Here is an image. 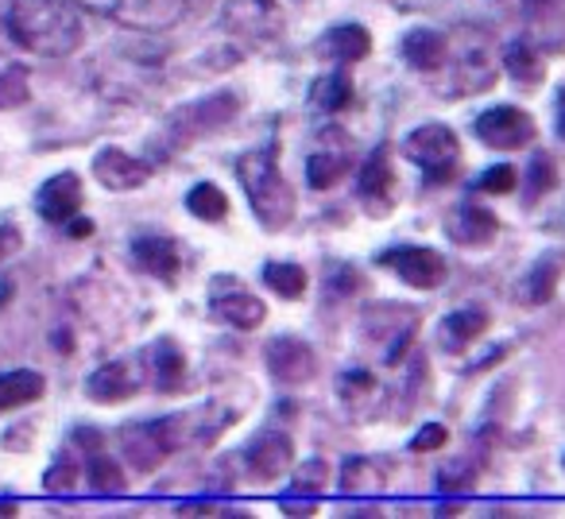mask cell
Here are the masks:
<instances>
[{"label": "cell", "mask_w": 565, "mask_h": 519, "mask_svg": "<svg viewBox=\"0 0 565 519\" xmlns=\"http://www.w3.org/2000/svg\"><path fill=\"white\" fill-rule=\"evenodd\" d=\"M9 40L40 59H63L82 47V17L66 0H12Z\"/></svg>", "instance_id": "6da1fadb"}, {"label": "cell", "mask_w": 565, "mask_h": 519, "mask_svg": "<svg viewBox=\"0 0 565 519\" xmlns=\"http://www.w3.org/2000/svg\"><path fill=\"white\" fill-rule=\"evenodd\" d=\"M236 174H241V187L252 202V213L259 218V225L282 229L291 225L295 218V190L287 187L279 163H275L271 148L248 151V156L236 159Z\"/></svg>", "instance_id": "7a4b0ae2"}, {"label": "cell", "mask_w": 565, "mask_h": 519, "mask_svg": "<svg viewBox=\"0 0 565 519\" xmlns=\"http://www.w3.org/2000/svg\"><path fill=\"white\" fill-rule=\"evenodd\" d=\"M179 446H182V415L148 419V423H132L120 431V454L140 473L159 469Z\"/></svg>", "instance_id": "3957f363"}, {"label": "cell", "mask_w": 565, "mask_h": 519, "mask_svg": "<svg viewBox=\"0 0 565 519\" xmlns=\"http://www.w3.org/2000/svg\"><path fill=\"white\" fill-rule=\"evenodd\" d=\"M441 71L449 74V86H441L446 97H469V94H480V89H492L495 82V59L488 51V43L472 40V43H461V40H449V59Z\"/></svg>", "instance_id": "277c9868"}, {"label": "cell", "mask_w": 565, "mask_h": 519, "mask_svg": "<svg viewBox=\"0 0 565 519\" xmlns=\"http://www.w3.org/2000/svg\"><path fill=\"white\" fill-rule=\"evenodd\" d=\"M403 156L411 163H418L434 182L454 179V167L461 159V144H457V133L446 125H423L403 140Z\"/></svg>", "instance_id": "5b68a950"}, {"label": "cell", "mask_w": 565, "mask_h": 519, "mask_svg": "<svg viewBox=\"0 0 565 519\" xmlns=\"http://www.w3.org/2000/svg\"><path fill=\"white\" fill-rule=\"evenodd\" d=\"M472 133L480 136V144L495 151H515L526 148V144L539 136V125L526 109H515V105H492L484 109L477 120H472Z\"/></svg>", "instance_id": "8992f818"}, {"label": "cell", "mask_w": 565, "mask_h": 519, "mask_svg": "<svg viewBox=\"0 0 565 519\" xmlns=\"http://www.w3.org/2000/svg\"><path fill=\"white\" fill-rule=\"evenodd\" d=\"M380 264L392 268L395 276L407 287H415V292H434V287H441L449 276V264L441 260V252L423 248V244H403V248L384 252Z\"/></svg>", "instance_id": "52a82bcc"}, {"label": "cell", "mask_w": 565, "mask_h": 519, "mask_svg": "<svg viewBox=\"0 0 565 519\" xmlns=\"http://www.w3.org/2000/svg\"><path fill=\"white\" fill-rule=\"evenodd\" d=\"M225 32L244 43H271L282 32V12L275 0H228Z\"/></svg>", "instance_id": "ba28073f"}, {"label": "cell", "mask_w": 565, "mask_h": 519, "mask_svg": "<svg viewBox=\"0 0 565 519\" xmlns=\"http://www.w3.org/2000/svg\"><path fill=\"white\" fill-rule=\"evenodd\" d=\"M74 4L102 12V17L125 20L132 28H167L182 12V0H74Z\"/></svg>", "instance_id": "9c48e42d"}, {"label": "cell", "mask_w": 565, "mask_h": 519, "mask_svg": "<svg viewBox=\"0 0 565 519\" xmlns=\"http://www.w3.org/2000/svg\"><path fill=\"white\" fill-rule=\"evenodd\" d=\"M264 361H267V372H271L279 384H291V388L315 380V372H318L315 349L299 338H271L264 349Z\"/></svg>", "instance_id": "30bf717a"}, {"label": "cell", "mask_w": 565, "mask_h": 519, "mask_svg": "<svg viewBox=\"0 0 565 519\" xmlns=\"http://www.w3.org/2000/svg\"><path fill=\"white\" fill-rule=\"evenodd\" d=\"M446 233L461 248H488L500 233V218L480 202H461L446 221Z\"/></svg>", "instance_id": "8fae6325"}, {"label": "cell", "mask_w": 565, "mask_h": 519, "mask_svg": "<svg viewBox=\"0 0 565 519\" xmlns=\"http://www.w3.org/2000/svg\"><path fill=\"white\" fill-rule=\"evenodd\" d=\"M562 272H565V248L542 252L531 268L523 272V279L515 284V299L523 303V307H546V303L554 299L557 284H562Z\"/></svg>", "instance_id": "7c38bea8"}, {"label": "cell", "mask_w": 565, "mask_h": 519, "mask_svg": "<svg viewBox=\"0 0 565 519\" xmlns=\"http://www.w3.org/2000/svg\"><path fill=\"white\" fill-rule=\"evenodd\" d=\"M35 210H40V218L51 221V225H71V221L78 218V210H82L78 174L63 171V174H55V179L43 182L40 194H35Z\"/></svg>", "instance_id": "4fadbf2b"}, {"label": "cell", "mask_w": 565, "mask_h": 519, "mask_svg": "<svg viewBox=\"0 0 565 519\" xmlns=\"http://www.w3.org/2000/svg\"><path fill=\"white\" fill-rule=\"evenodd\" d=\"M244 462H248V469L256 473L259 480H275L295 465V442L279 431H264L244 449Z\"/></svg>", "instance_id": "5bb4252c"}, {"label": "cell", "mask_w": 565, "mask_h": 519, "mask_svg": "<svg viewBox=\"0 0 565 519\" xmlns=\"http://www.w3.org/2000/svg\"><path fill=\"white\" fill-rule=\"evenodd\" d=\"M236 105L241 102H236L233 94H213L198 105H186V113L174 117V133H179L182 140H194V136L213 133V128L228 125V120L236 117Z\"/></svg>", "instance_id": "9a60e30c"}, {"label": "cell", "mask_w": 565, "mask_h": 519, "mask_svg": "<svg viewBox=\"0 0 565 519\" xmlns=\"http://www.w3.org/2000/svg\"><path fill=\"white\" fill-rule=\"evenodd\" d=\"M94 174H97V182L109 190H136L151 179V167L120 148H102L94 159Z\"/></svg>", "instance_id": "2e32d148"}, {"label": "cell", "mask_w": 565, "mask_h": 519, "mask_svg": "<svg viewBox=\"0 0 565 519\" xmlns=\"http://www.w3.org/2000/svg\"><path fill=\"white\" fill-rule=\"evenodd\" d=\"M403 59L415 66L418 74H441L449 59V35L438 32V28H411L403 35Z\"/></svg>", "instance_id": "e0dca14e"}, {"label": "cell", "mask_w": 565, "mask_h": 519, "mask_svg": "<svg viewBox=\"0 0 565 519\" xmlns=\"http://www.w3.org/2000/svg\"><path fill=\"white\" fill-rule=\"evenodd\" d=\"M210 310L221 318V322L236 326V330H256V326L267 318V307H264V303H259L252 292H244V287H233V292H221V284L213 287Z\"/></svg>", "instance_id": "ac0fdd59"}, {"label": "cell", "mask_w": 565, "mask_h": 519, "mask_svg": "<svg viewBox=\"0 0 565 519\" xmlns=\"http://www.w3.org/2000/svg\"><path fill=\"white\" fill-rule=\"evenodd\" d=\"M136 384H140V377H136L132 361H109L89 377L86 395L94 403H120L136 392Z\"/></svg>", "instance_id": "d6986e66"}, {"label": "cell", "mask_w": 565, "mask_h": 519, "mask_svg": "<svg viewBox=\"0 0 565 519\" xmlns=\"http://www.w3.org/2000/svg\"><path fill=\"white\" fill-rule=\"evenodd\" d=\"M488 330V315L477 307H461L454 310V315L441 318L438 326V346L446 349V353H465V349L472 346L477 338H484Z\"/></svg>", "instance_id": "ffe728a7"}, {"label": "cell", "mask_w": 565, "mask_h": 519, "mask_svg": "<svg viewBox=\"0 0 565 519\" xmlns=\"http://www.w3.org/2000/svg\"><path fill=\"white\" fill-rule=\"evenodd\" d=\"M136 260L143 264V272H151V276H159L163 284H174V276H179L182 260H179V248H174L171 236H140V241L132 244Z\"/></svg>", "instance_id": "44dd1931"}, {"label": "cell", "mask_w": 565, "mask_h": 519, "mask_svg": "<svg viewBox=\"0 0 565 519\" xmlns=\"http://www.w3.org/2000/svg\"><path fill=\"white\" fill-rule=\"evenodd\" d=\"M318 47H322V55L338 59V63H361L372 51V32L361 24H341L333 32H326Z\"/></svg>", "instance_id": "7402d4cb"}, {"label": "cell", "mask_w": 565, "mask_h": 519, "mask_svg": "<svg viewBox=\"0 0 565 519\" xmlns=\"http://www.w3.org/2000/svg\"><path fill=\"white\" fill-rule=\"evenodd\" d=\"M387 485V465L376 457H349L341 469V492L349 496H376Z\"/></svg>", "instance_id": "603a6c76"}, {"label": "cell", "mask_w": 565, "mask_h": 519, "mask_svg": "<svg viewBox=\"0 0 565 519\" xmlns=\"http://www.w3.org/2000/svg\"><path fill=\"white\" fill-rule=\"evenodd\" d=\"M503 66H508V74L515 82H523V86H539L542 78H546V59L539 55V47L526 40H511L508 51H503Z\"/></svg>", "instance_id": "cb8c5ba5"}, {"label": "cell", "mask_w": 565, "mask_h": 519, "mask_svg": "<svg viewBox=\"0 0 565 519\" xmlns=\"http://www.w3.org/2000/svg\"><path fill=\"white\" fill-rule=\"evenodd\" d=\"M43 395V377L32 369H17L0 377V411L24 407V403L40 400Z\"/></svg>", "instance_id": "d4e9b609"}, {"label": "cell", "mask_w": 565, "mask_h": 519, "mask_svg": "<svg viewBox=\"0 0 565 519\" xmlns=\"http://www.w3.org/2000/svg\"><path fill=\"white\" fill-rule=\"evenodd\" d=\"M78 434L89 442L86 454H89V480H94V488L97 492H120V488H125V473H120V465L102 449V438H94L89 431H78Z\"/></svg>", "instance_id": "484cf974"}, {"label": "cell", "mask_w": 565, "mask_h": 519, "mask_svg": "<svg viewBox=\"0 0 565 519\" xmlns=\"http://www.w3.org/2000/svg\"><path fill=\"white\" fill-rule=\"evenodd\" d=\"M310 102H315V109H322V113L349 109V105H353V78H349L345 71L326 74V78H318L315 89H310Z\"/></svg>", "instance_id": "4316f807"}, {"label": "cell", "mask_w": 565, "mask_h": 519, "mask_svg": "<svg viewBox=\"0 0 565 519\" xmlns=\"http://www.w3.org/2000/svg\"><path fill=\"white\" fill-rule=\"evenodd\" d=\"M356 190H361L369 202H387V194H392V167H387V148H376L369 156V163L361 167V182H356Z\"/></svg>", "instance_id": "83f0119b"}, {"label": "cell", "mask_w": 565, "mask_h": 519, "mask_svg": "<svg viewBox=\"0 0 565 519\" xmlns=\"http://www.w3.org/2000/svg\"><path fill=\"white\" fill-rule=\"evenodd\" d=\"M264 284L271 287L275 295H282V299H299V295L307 292V272H302L299 264L275 260V264L264 268Z\"/></svg>", "instance_id": "f1b7e54d"}, {"label": "cell", "mask_w": 565, "mask_h": 519, "mask_svg": "<svg viewBox=\"0 0 565 519\" xmlns=\"http://www.w3.org/2000/svg\"><path fill=\"white\" fill-rule=\"evenodd\" d=\"M345 163H349L345 151H315L307 159V182L315 190H330L345 174Z\"/></svg>", "instance_id": "f546056e"}, {"label": "cell", "mask_w": 565, "mask_h": 519, "mask_svg": "<svg viewBox=\"0 0 565 519\" xmlns=\"http://www.w3.org/2000/svg\"><path fill=\"white\" fill-rule=\"evenodd\" d=\"M186 210L202 221H221L228 213V198L221 194V187H213V182H198L186 194Z\"/></svg>", "instance_id": "4dcf8cb0"}, {"label": "cell", "mask_w": 565, "mask_h": 519, "mask_svg": "<svg viewBox=\"0 0 565 519\" xmlns=\"http://www.w3.org/2000/svg\"><path fill=\"white\" fill-rule=\"evenodd\" d=\"M182 372H186V361H182L179 349H174L171 341H163V346L156 349V380H159V388H163V392H179Z\"/></svg>", "instance_id": "1f68e13d"}, {"label": "cell", "mask_w": 565, "mask_h": 519, "mask_svg": "<svg viewBox=\"0 0 565 519\" xmlns=\"http://www.w3.org/2000/svg\"><path fill=\"white\" fill-rule=\"evenodd\" d=\"M32 97V86H28V71L24 66H9L0 74V109H17Z\"/></svg>", "instance_id": "d6a6232c"}, {"label": "cell", "mask_w": 565, "mask_h": 519, "mask_svg": "<svg viewBox=\"0 0 565 519\" xmlns=\"http://www.w3.org/2000/svg\"><path fill=\"white\" fill-rule=\"evenodd\" d=\"M330 485V465L326 462H307L295 473V496H318Z\"/></svg>", "instance_id": "836d02e7"}, {"label": "cell", "mask_w": 565, "mask_h": 519, "mask_svg": "<svg viewBox=\"0 0 565 519\" xmlns=\"http://www.w3.org/2000/svg\"><path fill=\"white\" fill-rule=\"evenodd\" d=\"M519 182V171L511 163H495L488 167L484 174L477 179V190H484V194H508V190H515Z\"/></svg>", "instance_id": "e575fe53"}, {"label": "cell", "mask_w": 565, "mask_h": 519, "mask_svg": "<svg viewBox=\"0 0 565 519\" xmlns=\"http://www.w3.org/2000/svg\"><path fill=\"white\" fill-rule=\"evenodd\" d=\"M526 179H531V198H542L546 190L557 187V171L550 156H534L531 167H526Z\"/></svg>", "instance_id": "d590c367"}, {"label": "cell", "mask_w": 565, "mask_h": 519, "mask_svg": "<svg viewBox=\"0 0 565 519\" xmlns=\"http://www.w3.org/2000/svg\"><path fill=\"white\" fill-rule=\"evenodd\" d=\"M472 480H477V469H472L469 462H454V465H446V469L438 473V485H441V492H465V488H472Z\"/></svg>", "instance_id": "8d00e7d4"}, {"label": "cell", "mask_w": 565, "mask_h": 519, "mask_svg": "<svg viewBox=\"0 0 565 519\" xmlns=\"http://www.w3.org/2000/svg\"><path fill=\"white\" fill-rule=\"evenodd\" d=\"M372 392H376V377H372V372L356 369L341 377V400L345 403H361L364 395H372Z\"/></svg>", "instance_id": "74e56055"}, {"label": "cell", "mask_w": 565, "mask_h": 519, "mask_svg": "<svg viewBox=\"0 0 565 519\" xmlns=\"http://www.w3.org/2000/svg\"><path fill=\"white\" fill-rule=\"evenodd\" d=\"M446 442H449V431L441 423H426L423 431L411 438V449L415 454H434V449H446Z\"/></svg>", "instance_id": "f35d334b"}, {"label": "cell", "mask_w": 565, "mask_h": 519, "mask_svg": "<svg viewBox=\"0 0 565 519\" xmlns=\"http://www.w3.org/2000/svg\"><path fill=\"white\" fill-rule=\"evenodd\" d=\"M326 287H330L333 295H353L356 287H361V276H356L349 264H333V268L326 272Z\"/></svg>", "instance_id": "ab89813d"}, {"label": "cell", "mask_w": 565, "mask_h": 519, "mask_svg": "<svg viewBox=\"0 0 565 519\" xmlns=\"http://www.w3.org/2000/svg\"><path fill=\"white\" fill-rule=\"evenodd\" d=\"M20 244H24V236H20V225L12 218H0V264L9 256H17Z\"/></svg>", "instance_id": "60d3db41"}, {"label": "cell", "mask_w": 565, "mask_h": 519, "mask_svg": "<svg viewBox=\"0 0 565 519\" xmlns=\"http://www.w3.org/2000/svg\"><path fill=\"white\" fill-rule=\"evenodd\" d=\"M282 511H287V516H315V496H302V500L287 496V500H282Z\"/></svg>", "instance_id": "b9f144b4"}, {"label": "cell", "mask_w": 565, "mask_h": 519, "mask_svg": "<svg viewBox=\"0 0 565 519\" xmlns=\"http://www.w3.org/2000/svg\"><path fill=\"white\" fill-rule=\"evenodd\" d=\"M557 136L565 140V89L557 94Z\"/></svg>", "instance_id": "7bdbcfd3"}, {"label": "cell", "mask_w": 565, "mask_h": 519, "mask_svg": "<svg viewBox=\"0 0 565 519\" xmlns=\"http://www.w3.org/2000/svg\"><path fill=\"white\" fill-rule=\"evenodd\" d=\"M531 4H554V0H531Z\"/></svg>", "instance_id": "ee69618b"}, {"label": "cell", "mask_w": 565, "mask_h": 519, "mask_svg": "<svg viewBox=\"0 0 565 519\" xmlns=\"http://www.w3.org/2000/svg\"><path fill=\"white\" fill-rule=\"evenodd\" d=\"M562 465H565V462H562Z\"/></svg>", "instance_id": "f6af8a7d"}]
</instances>
